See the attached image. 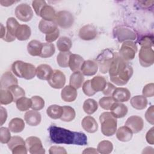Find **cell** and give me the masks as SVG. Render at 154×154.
Listing matches in <instances>:
<instances>
[{"label": "cell", "mask_w": 154, "mask_h": 154, "mask_svg": "<svg viewBox=\"0 0 154 154\" xmlns=\"http://www.w3.org/2000/svg\"><path fill=\"white\" fill-rule=\"evenodd\" d=\"M49 132L51 141L57 144L79 146L87 144V137L83 132L72 131L57 126H51Z\"/></svg>", "instance_id": "1"}, {"label": "cell", "mask_w": 154, "mask_h": 154, "mask_svg": "<svg viewBox=\"0 0 154 154\" xmlns=\"http://www.w3.org/2000/svg\"><path fill=\"white\" fill-rule=\"evenodd\" d=\"M108 72L111 81L121 86L128 83L132 76L133 69L128 61H125L116 54Z\"/></svg>", "instance_id": "2"}, {"label": "cell", "mask_w": 154, "mask_h": 154, "mask_svg": "<svg viewBox=\"0 0 154 154\" xmlns=\"http://www.w3.org/2000/svg\"><path fill=\"white\" fill-rule=\"evenodd\" d=\"M11 70L16 76L27 80L32 79L36 75V68L33 64L20 60L13 63Z\"/></svg>", "instance_id": "3"}, {"label": "cell", "mask_w": 154, "mask_h": 154, "mask_svg": "<svg viewBox=\"0 0 154 154\" xmlns=\"http://www.w3.org/2000/svg\"><path fill=\"white\" fill-rule=\"evenodd\" d=\"M102 133L107 137L113 135L117 131V119L110 112H104L99 117Z\"/></svg>", "instance_id": "4"}, {"label": "cell", "mask_w": 154, "mask_h": 154, "mask_svg": "<svg viewBox=\"0 0 154 154\" xmlns=\"http://www.w3.org/2000/svg\"><path fill=\"white\" fill-rule=\"evenodd\" d=\"M115 57V54L109 49L103 50L97 57L96 62L99 67L100 71L102 73H106Z\"/></svg>", "instance_id": "5"}, {"label": "cell", "mask_w": 154, "mask_h": 154, "mask_svg": "<svg viewBox=\"0 0 154 154\" xmlns=\"http://www.w3.org/2000/svg\"><path fill=\"white\" fill-rule=\"evenodd\" d=\"M137 52V46L132 41H126L123 43L119 52L120 58L126 61H129L134 58Z\"/></svg>", "instance_id": "6"}, {"label": "cell", "mask_w": 154, "mask_h": 154, "mask_svg": "<svg viewBox=\"0 0 154 154\" xmlns=\"http://www.w3.org/2000/svg\"><path fill=\"white\" fill-rule=\"evenodd\" d=\"M114 35L119 42L134 40L137 38L135 32L129 28L118 26L114 28Z\"/></svg>", "instance_id": "7"}, {"label": "cell", "mask_w": 154, "mask_h": 154, "mask_svg": "<svg viewBox=\"0 0 154 154\" xmlns=\"http://www.w3.org/2000/svg\"><path fill=\"white\" fill-rule=\"evenodd\" d=\"M54 21L56 24L61 28L66 29L73 25L74 22V17L69 11L62 10L56 13Z\"/></svg>", "instance_id": "8"}, {"label": "cell", "mask_w": 154, "mask_h": 154, "mask_svg": "<svg viewBox=\"0 0 154 154\" xmlns=\"http://www.w3.org/2000/svg\"><path fill=\"white\" fill-rule=\"evenodd\" d=\"M20 24L14 17L8 18L6 22L5 34L2 39L7 42H11L15 40L16 38V32Z\"/></svg>", "instance_id": "9"}, {"label": "cell", "mask_w": 154, "mask_h": 154, "mask_svg": "<svg viewBox=\"0 0 154 154\" xmlns=\"http://www.w3.org/2000/svg\"><path fill=\"white\" fill-rule=\"evenodd\" d=\"M140 64L147 67L154 63V51L150 47H141L138 54Z\"/></svg>", "instance_id": "10"}, {"label": "cell", "mask_w": 154, "mask_h": 154, "mask_svg": "<svg viewBox=\"0 0 154 154\" xmlns=\"http://www.w3.org/2000/svg\"><path fill=\"white\" fill-rule=\"evenodd\" d=\"M26 146L29 152L31 154H43L45 150L43 147L42 141L40 138L37 137H29L26 140Z\"/></svg>", "instance_id": "11"}, {"label": "cell", "mask_w": 154, "mask_h": 154, "mask_svg": "<svg viewBox=\"0 0 154 154\" xmlns=\"http://www.w3.org/2000/svg\"><path fill=\"white\" fill-rule=\"evenodd\" d=\"M15 15L20 20L28 22L32 18L33 11L28 4L23 3L18 5L16 7Z\"/></svg>", "instance_id": "12"}, {"label": "cell", "mask_w": 154, "mask_h": 154, "mask_svg": "<svg viewBox=\"0 0 154 154\" xmlns=\"http://www.w3.org/2000/svg\"><path fill=\"white\" fill-rule=\"evenodd\" d=\"M48 82L51 87L55 89H60L64 87L66 83V76L61 70H54Z\"/></svg>", "instance_id": "13"}, {"label": "cell", "mask_w": 154, "mask_h": 154, "mask_svg": "<svg viewBox=\"0 0 154 154\" xmlns=\"http://www.w3.org/2000/svg\"><path fill=\"white\" fill-rule=\"evenodd\" d=\"M125 126L129 128L132 133L136 134L143 129L144 127V122L141 117L138 116H132L126 120Z\"/></svg>", "instance_id": "14"}, {"label": "cell", "mask_w": 154, "mask_h": 154, "mask_svg": "<svg viewBox=\"0 0 154 154\" xmlns=\"http://www.w3.org/2000/svg\"><path fill=\"white\" fill-rule=\"evenodd\" d=\"M97 34V32L96 27L91 24L83 26L79 31V37L84 40H93L96 37Z\"/></svg>", "instance_id": "15"}, {"label": "cell", "mask_w": 154, "mask_h": 154, "mask_svg": "<svg viewBox=\"0 0 154 154\" xmlns=\"http://www.w3.org/2000/svg\"><path fill=\"white\" fill-rule=\"evenodd\" d=\"M1 89H8L10 87L18 85V80L10 72H5L1 78Z\"/></svg>", "instance_id": "16"}, {"label": "cell", "mask_w": 154, "mask_h": 154, "mask_svg": "<svg viewBox=\"0 0 154 154\" xmlns=\"http://www.w3.org/2000/svg\"><path fill=\"white\" fill-rule=\"evenodd\" d=\"M112 97L115 102H125L129 100L131 97V93L128 89L124 87L116 88L112 94Z\"/></svg>", "instance_id": "17"}, {"label": "cell", "mask_w": 154, "mask_h": 154, "mask_svg": "<svg viewBox=\"0 0 154 154\" xmlns=\"http://www.w3.org/2000/svg\"><path fill=\"white\" fill-rule=\"evenodd\" d=\"M26 123L31 126H36L38 125L42 120V117L40 112L36 110H29L26 112L24 116Z\"/></svg>", "instance_id": "18"}, {"label": "cell", "mask_w": 154, "mask_h": 154, "mask_svg": "<svg viewBox=\"0 0 154 154\" xmlns=\"http://www.w3.org/2000/svg\"><path fill=\"white\" fill-rule=\"evenodd\" d=\"M111 114L116 119L124 117L128 113L127 106L122 102H115L110 108Z\"/></svg>", "instance_id": "19"}, {"label": "cell", "mask_w": 154, "mask_h": 154, "mask_svg": "<svg viewBox=\"0 0 154 154\" xmlns=\"http://www.w3.org/2000/svg\"><path fill=\"white\" fill-rule=\"evenodd\" d=\"M98 69V65L97 63L93 60L84 61L81 69V73L85 76H93L95 75Z\"/></svg>", "instance_id": "20"}, {"label": "cell", "mask_w": 154, "mask_h": 154, "mask_svg": "<svg viewBox=\"0 0 154 154\" xmlns=\"http://www.w3.org/2000/svg\"><path fill=\"white\" fill-rule=\"evenodd\" d=\"M61 97L65 102H73L77 97L76 89L70 85H66L61 90Z\"/></svg>", "instance_id": "21"}, {"label": "cell", "mask_w": 154, "mask_h": 154, "mask_svg": "<svg viewBox=\"0 0 154 154\" xmlns=\"http://www.w3.org/2000/svg\"><path fill=\"white\" fill-rule=\"evenodd\" d=\"M83 129L88 133H94L97 131L98 125L96 120L91 116L85 117L81 122Z\"/></svg>", "instance_id": "22"}, {"label": "cell", "mask_w": 154, "mask_h": 154, "mask_svg": "<svg viewBox=\"0 0 154 154\" xmlns=\"http://www.w3.org/2000/svg\"><path fill=\"white\" fill-rule=\"evenodd\" d=\"M84 61V60L81 55L76 54H72L70 55L69 60V67L73 72L81 71Z\"/></svg>", "instance_id": "23"}, {"label": "cell", "mask_w": 154, "mask_h": 154, "mask_svg": "<svg viewBox=\"0 0 154 154\" xmlns=\"http://www.w3.org/2000/svg\"><path fill=\"white\" fill-rule=\"evenodd\" d=\"M53 72L51 67L46 64L39 65L36 68V76L42 80H48Z\"/></svg>", "instance_id": "24"}, {"label": "cell", "mask_w": 154, "mask_h": 154, "mask_svg": "<svg viewBox=\"0 0 154 154\" xmlns=\"http://www.w3.org/2000/svg\"><path fill=\"white\" fill-rule=\"evenodd\" d=\"M116 131V137L120 141L127 142L132 138V132L126 126L120 127Z\"/></svg>", "instance_id": "25"}, {"label": "cell", "mask_w": 154, "mask_h": 154, "mask_svg": "<svg viewBox=\"0 0 154 154\" xmlns=\"http://www.w3.org/2000/svg\"><path fill=\"white\" fill-rule=\"evenodd\" d=\"M57 28V25L55 21H48L42 19L38 24V29L40 31L46 34L54 32Z\"/></svg>", "instance_id": "26"}, {"label": "cell", "mask_w": 154, "mask_h": 154, "mask_svg": "<svg viewBox=\"0 0 154 154\" xmlns=\"http://www.w3.org/2000/svg\"><path fill=\"white\" fill-rule=\"evenodd\" d=\"M84 75L80 71L74 72L70 77L69 85L76 89L81 87L84 84Z\"/></svg>", "instance_id": "27"}, {"label": "cell", "mask_w": 154, "mask_h": 154, "mask_svg": "<svg viewBox=\"0 0 154 154\" xmlns=\"http://www.w3.org/2000/svg\"><path fill=\"white\" fill-rule=\"evenodd\" d=\"M31 34V28L27 25L22 24L20 25L18 27L16 32V37L17 40L20 41H24L28 40Z\"/></svg>", "instance_id": "28"}, {"label": "cell", "mask_w": 154, "mask_h": 154, "mask_svg": "<svg viewBox=\"0 0 154 154\" xmlns=\"http://www.w3.org/2000/svg\"><path fill=\"white\" fill-rule=\"evenodd\" d=\"M106 81L104 77L96 76L90 80V84L93 90L96 93L103 91L106 85Z\"/></svg>", "instance_id": "29"}, {"label": "cell", "mask_w": 154, "mask_h": 154, "mask_svg": "<svg viewBox=\"0 0 154 154\" xmlns=\"http://www.w3.org/2000/svg\"><path fill=\"white\" fill-rule=\"evenodd\" d=\"M131 106L138 110L144 109L147 105V100L146 97L141 95H137L132 97L130 100Z\"/></svg>", "instance_id": "30"}, {"label": "cell", "mask_w": 154, "mask_h": 154, "mask_svg": "<svg viewBox=\"0 0 154 154\" xmlns=\"http://www.w3.org/2000/svg\"><path fill=\"white\" fill-rule=\"evenodd\" d=\"M25 128L24 121L18 117L14 118L10 120L8 124V129L13 133H19Z\"/></svg>", "instance_id": "31"}, {"label": "cell", "mask_w": 154, "mask_h": 154, "mask_svg": "<svg viewBox=\"0 0 154 154\" xmlns=\"http://www.w3.org/2000/svg\"><path fill=\"white\" fill-rule=\"evenodd\" d=\"M42 48V43L37 40L30 41L27 45V51L32 56H40Z\"/></svg>", "instance_id": "32"}, {"label": "cell", "mask_w": 154, "mask_h": 154, "mask_svg": "<svg viewBox=\"0 0 154 154\" xmlns=\"http://www.w3.org/2000/svg\"><path fill=\"white\" fill-rule=\"evenodd\" d=\"M56 13L54 8L49 5H46L42 8L40 16L43 20H48V21H54L55 19Z\"/></svg>", "instance_id": "33"}, {"label": "cell", "mask_w": 154, "mask_h": 154, "mask_svg": "<svg viewBox=\"0 0 154 154\" xmlns=\"http://www.w3.org/2000/svg\"><path fill=\"white\" fill-rule=\"evenodd\" d=\"M63 112V106L57 105H50L46 110L48 116L52 119H60Z\"/></svg>", "instance_id": "34"}, {"label": "cell", "mask_w": 154, "mask_h": 154, "mask_svg": "<svg viewBox=\"0 0 154 154\" xmlns=\"http://www.w3.org/2000/svg\"><path fill=\"white\" fill-rule=\"evenodd\" d=\"M57 46L60 52H68L72 46V42L69 37H61L57 42Z\"/></svg>", "instance_id": "35"}, {"label": "cell", "mask_w": 154, "mask_h": 154, "mask_svg": "<svg viewBox=\"0 0 154 154\" xmlns=\"http://www.w3.org/2000/svg\"><path fill=\"white\" fill-rule=\"evenodd\" d=\"M63 112L60 117L61 120L66 122H69L72 121L76 116L75 109L70 106H63Z\"/></svg>", "instance_id": "36"}, {"label": "cell", "mask_w": 154, "mask_h": 154, "mask_svg": "<svg viewBox=\"0 0 154 154\" xmlns=\"http://www.w3.org/2000/svg\"><path fill=\"white\" fill-rule=\"evenodd\" d=\"M55 51V48L54 44L48 42L43 43H42V48L39 57L44 58L51 57L54 54Z\"/></svg>", "instance_id": "37"}, {"label": "cell", "mask_w": 154, "mask_h": 154, "mask_svg": "<svg viewBox=\"0 0 154 154\" xmlns=\"http://www.w3.org/2000/svg\"><path fill=\"white\" fill-rule=\"evenodd\" d=\"M98 108L97 102L93 99L85 100L83 104V109L87 114H92L96 111Z\"/></svg>", "instance_id": "38"}, {"label": "cell", "mask_w": 154, "mask_h": 154, "mask_svg": "<svg viewBox=\"0 0 154 154\" xmlns=\"http://www.w3.org/2000/svg\"><path fill=\"white\" fill-rule=\"evenodd\" d=\"M16 105L17 108L20 111H25L31 108L32 101L31 99L25 96L18 99L16 101Z\"/></svg>", "instance_id": "39"}, {"label": "cell", "mask_w": 154, "mask_h": 154, "mask_svg": "<svg viewBox=\"0 0 154 154\" xmlns=\"http://www.w3.org/2000/svg\"><path fill=\"white\" fill-rule=\"evenodd\" d=\"M14 102L12 93L8 89H1L0 103L1 105H8Z\"/></svg>", "instance_id": "40"}, {"label": "cell", "mask_w": 154, "mask_h": 154, "mask_svg": "<svg viewBox=\"0 0 154 154\" xmlns=\"http://www.w3.org/2000/svg\"><path fill=\"white\" fill-rule=\"evenodd\" d=\"M113 150L112 143L108 140H103L100 141L98 145L97 150L98 153L102 154L110 153Z\"/></svg>", "instance_id": "41"}, {"label": "cell", "mask_w": 154, "mask_h": 154, "mask_svg": "<svg viewBox=\"0 0 154 154\" xmlns=\"http://www.w3.org/2000/svg\"><path fill=\"white\" fill-rule=\"evenodd\" d=\"M72 52H60L57 57V61L58 64L61 67H69V60L70 55Z\"/></svg>", "instance_id": "42"}, {"label": "cell", "mask_w": 154, "mask_h": 154, "mask_svg": "<svg viewBox=\"0 0 154 154\" xmlns=\"http://www.w3.org/2000/svg\"><path fill=\"white\" fill-rule=\"evenodd\" d=\"M8 90L13 94L14 102H16L18 99L25 96V90L18 85H14L10 87Z\"/></svg>", "instance_id": "43"}, {"label": "cell", "mask_w": 154, "mask_h": 154, "mask_svg": "<svg viewBox=\"0 0 154 154\" xmlns=\"http://www.w3.org/2000/svg\"><path fill=\"white\" fill-rule=\"evenodd\" d=\"M32 105L31 108L34 110L39 111L43 108L45 106V100L44 99L38 96H34L31 98Z\"/></svg>", "instance_id": "44"}, {"label": "cell", "mask_w": 154, "mask_h": 154, "mask_svg": "<svg viewBox=\"0 0 154 154\" xmlns=\"http://www.w3.org/2000/svg\"><path fill=\"white\" fill-rule=\"evenodd\" d=\"M115 102V100L111 96H105L99 99V105L103 109L105 110L110 109L112 104Z\"/></svg>", "instance_id": "45"}, {"label": "cell", "mask_w": 154, "mask_h": 154, "mask_svg": "<svg viewBox=\"0 0 154 154\" xmlns=\"http://www.w3.org/2000/svg\"><path fill=\"white\" fill-rule=\"evenodd\" d=\"M20 144H25L26 143L23 140V139L19 136H13L11 137L10 141L7 143L8 147L10 150H12L15 147L20 145Z\"/></svg>", "instance_id": "46"}, {"label": "cell", "mask_w": 154, "mask_h": 154, "mask_svg": "<svg viewBox=\"0 0 154 154\" xmlns=\"http://www.w3.org/2000/svg\"><path fill=\"white\" fill-rule=\"evenodd\" d=\"M11 138L10 129L5 127L0 128V141L2 144L8 143Z\"/></svg>", "instance_id": "47"}, {"label": "cell", "mask_w": 154, "mask_h": 154, "mask_svg": "<svg viewBox=\"0 0 154 154\" xmlns=\"http://www.w3.org/2000/svg\"><path fill=\"white\" fill-rule=\"evenodd\" d=\"M46 5V2L45 1L35 0L32 2V6L36 14L40 16V12L45 5Z\"/></svg>", "instance_id": "48"}, {"label": "cell", "mask_w": 154, "mask_h": 154, "mask_svg": "<svg viewBox=\"0 0 154 154\" xmlns=\"http://www.w3.org/2000/svg\"><path fill=\"white\" fill-rule=\"evenodd\" d=\"M143 96L146 97H153L154 95V84L153 83H149L146 85L143 89Z\"/></svg>", "instance_id": "49"}, {"label": "cell", "mask_w": 154, "mask_h": 154, "mask_svg": "<svg viewBox=\"0 0 154 154\" xmlns=\"http://www.w3.org/2000/svg\"><path fill=\"white\" fill-rule=\"evenodd\" d=\"M82 87L84 93L88 96H92L96 93L91 86L90 80H87L85 82H84Z\"/></svg>", "instance_id": "50"}, {"label": "cell", "mask_w": 154, "mask_h": 154, "mask_svg": "<svg viewBox=\"0 0 154 154\" xmlns=\"http://www.w3.org/2000/svg\"><path fill=\"white\" fill-rule=\"evenodd\" d=\"M153 37L146 35L144 36L141 38L140 40V44L141 47H150L152 48L153 46Z\"/></svg>", "instance_id": "51"}, {"label": "cell", "mask_w": 154, "mask_h": 154, "mask_svg": "<svg viewBox=\"0 0 154 154\" xmlns=\"http://www.w3.org/2000/svg\"><path fill=\"white\" fill-rule=\"evenodd\" d=\"M153 112H154V108H153V105L150 106L147 110L146 111V113H145V118L146 120L147 121V122H149V123H150L151 125H153L154 124V118H153Z\"/></svg>", "instance_id": "52"}, {"label": "cell", "mask_w": 154, "mask_h": 154, "mask_svg": "<svg viewBox=\"0 0 154 154\" xmlns=\"http://www.w3.org/2000/svg\"><path fill=\"white\" fill-rule=\"evenodd\" d=\"M59 35H60V31L57 28L54 32L48 34H46L45 40L48 43H52L57 39V38L59 37Z\"/></svg>", "instance_id": "53"}, {"label": "cell", "mask_w": 154, "mask_h": 154, "mask_svg": "<svg viewBox=\"0 0 154 154\" xmlns=\"http://www.w3.org/2000/svg\"><path fill=\"white\" fill-rule=\"evenodd\" d=\"M115 89H116V87L113 84H112L110 82H107L105 88L103 89V90L102 91H103V94L105 95L106 96H111L112 97V94Z\"/></svg>", "instance_id": "54"}, {"label": "cell", "mask_w": 154, "mask_h": 154, "mask_svg": "<svg viewBox=\"0 0 154 154\" xmlns=\"http://www.w3.org/2000/svg\"><path fill=\"white\" fill-rule=\"evenodd\" d=\"M49 152L50 154H66L67 152L66 149L61 146H53L49 148Z\"/></svg>", "instance_id": "55"}, {"label": "cell", "mask_w": 154, "mask_h": 154, "mask_svg": "<svg viewBox=\"0 0 154 154\" xmlns=\"http://www.w3.org/2000/svg\"><path fill=\"white\" fill-rule=\"evenodd\" d=\"M11 152L13 154H26L27 147L25 144H20L15 147Z\"/></svg>", "instance_id": "56"}, {"label": "cell", "mask_w": 154, "mask_h": 154, "mask_svg": "<svg viewBox=\"0 0 154 154\" xmlns=\"http://www.w3.org/2000/svg\"><path fill=\"white\" fill-rule=\"evenodd\" d=\"M153 134H154V128L152 127L151 129H149V131H147L146 135V139L147 142L150 144L153 145L154 144V137H153Z\"/></svg>", "instance_id": "57"}, {"label": "cell", "mask_w": 154, "mask_h": 154, "mask_svg": "<svg viewBox=\"0 0 154 154\" xmlns=\"http://www.w3.org/2000/svg\"><path fill=\"white\" fill-rule=\"evenodd\" d=\"M0 114H1V125H3V124L6 122L7 118V112L5 108L1 106L0 107Z\"/></svg>", "instance_id": "58"}, {"label": "cell", "mask_w": 154, "mask_h": 154, "mask_svg": "<svg viewBox=\"0 0 154 154\" xmlns=\"http://www.w3.org/2000/svg\"><path fill=\"white\" fill-rule=\"evenodd\" d=\"M17 1H10V0H1L0 1V4H1V5L2 6H5V7H8L11 5L12 4H13L14 3L16 2Z\"/></svg>", "instance_id": "59"}, {"label": "cell", "mask_w": 154, "mask_h": 154, "mask_svg": "<svg viewBox=\"0 0 154 154\" xmlns=\"http://www.w3.org/2000/svg\"><path fill=\"white\" fill-rule=\"evenodd\" d=\"M97 150L93 147H88L85 149L83 152L82 153H97Z\"/></svg>", "instance_id": "60"}]
</instances>
